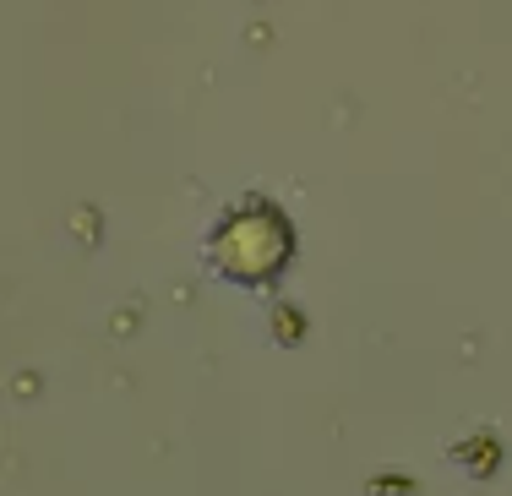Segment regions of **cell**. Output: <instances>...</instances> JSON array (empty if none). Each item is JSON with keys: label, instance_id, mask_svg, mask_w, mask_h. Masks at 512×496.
I'll return each mask as SVG.
<instances>
[{"label": "cell", "instance_id": "6da1fadb", "mask_svg": "<svg viewBox=\"0 0 512 496\" xmlns=\"http://www.w3.org/2000/svg\"><path fill=\"white\" fill-rule=\"evenodd\" d=\"M289 251V235L284 224L273 219V213H256V219H235L218 235V268H224L229 278H246V284H256V278L278 273V262H284Z\"/></svg>", "mask_w": 512, "mask_h": 496}]
</instances>
